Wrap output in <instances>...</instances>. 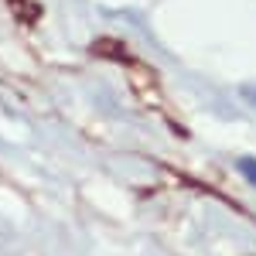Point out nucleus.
<instances>
[{"label":"nucleus","mask_w":256,"mask_h":256,"mask_svg":"<svg viewBox=\"0 0 256 256\" xmlns=\"http://www.w3.org/2000/svg\"><path fill=\"white\" fill-rule=\"evenodd\" d=\"M236 168L246 174V181H250V184H256V160H253V158H239Z\"/></svg>","instance_id":"1"}]
</instances>
